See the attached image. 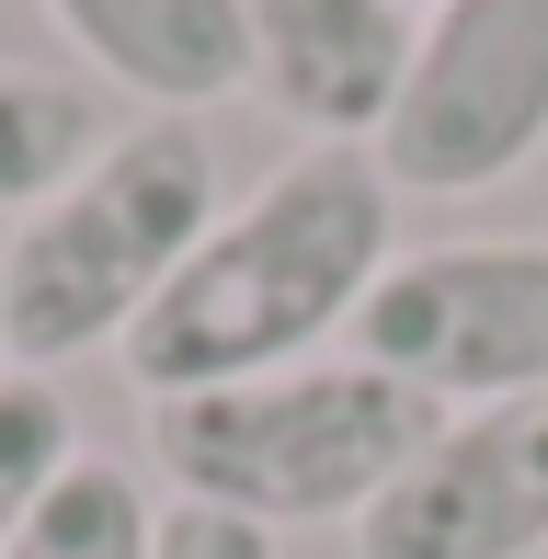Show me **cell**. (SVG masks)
I'll list each match as a JSON object with an SVG mask.
<instances>
[{"label":"cell","mask_w":548,"mask_h":559,"mask_svg":"<svg viewBox=\"0 0 548 559\" xmlns=\"http://www.w3.org/2000/svg\"><path fill=\"white\" fill-rule=\"evenodd\" d=\"M389 228H401V183H389L378 148H286L240 206H217L194 263L115 343L127 389L138 400H194V389L320 366V343L355 332L378 274L401 263Z\"/></svg>","instance_id":"6da1fadb"},{"label":"cell","mask_w":548,"mask_h":559,"mask_svg":"<svg viewBox=\"0 0 548 559\" xmlns=\"http://www.w3.org/2000/svg\"><path fill=\"white\" fill-rule=\"evenodd\" d=\"M217 138L194 115H138L0 240V320L12 366L46 377L69 354H104L148 320V297L194 263L217 228Z\"/></svg>","instance_id":"7a4b0ae2"},{"label":"cell","mask_w":548,"mask_h":559,"mask_svg":"<svg viewBox=\"0 0 548 559\" xmlns=\"http://www.w3.org/2000/svg\"><path fill=\"white\" fill-rule=\"evenodd\" d=\"M422 435H434V412L355 354L194 389V400H148V468L183 502L240 514L263 537L274 525H355L422 456Z\"/></svg>","instance_id":"3957f363"},{"label":"cell","mask_w":548,"mask_h":559,"mask_svg":"<svg viewBox=\"0 0 548 559\" xmlns=\"http://www.w3.org/2000/svg\"><path fill=\"white\" fill-rule=\"evenodd\" d=\"M355 366L401 377L422 412L548 400V240H434L355 309Z\"/></svg>","instance_id":"277c9868"},{"label":"cell","mask_w":548,"mask_h":559,"mask_svg":"<svg viewBox=\"0 0 548 559\" xmlns=\"http://www.w3.org/2000/svg\"><path fill=\"white\" fill-rule=\"evenodd\" d=\"M548 138V0H434L378 126L401 194H503Z\"/></svg>","instance_id":"5b68a950"},{"label":"cell","mask_w":548,"mask_h":559,"mask_svg":"<svg viewBox=\"0 0 548 559\" xmlns=\"http://www.w3.org/2000/svg\"><path fill=\"white\" fill-rule=\"evenodd\" d=\"M548 548V400H491L422 435L355 514V559H537Z\"/></svg>","instance_id":"8992f818"},{"label":"cell","mask_w":548,"mask_h":559,"mask_svg":"<svg viewBox=\"0 0 548 559\" xmlns=\"http://www.w3.org/2000/svg\"><path fill=\"white\" fill-rule=\"evenodd\" d=\"M412 0H240L252 92L297 126V148H378L412 81Z\"/></svg>","instance_id":"52a82bcc"},{"label":"cell","mask_w":548,"mask_h":559,"mask_svg":"<svg viewBox=\"0 0 548 559\" xmlns=\"http://www.w3.org/2000/svg\"><path fill=\"white\" fill-rule=\"evenodd\" d=\"M46 23L104 81H127L148 115H206L229 92H252L240 0H46Z\"/></svg>","instance_id":"ba28073f"},{"label":"cell","mask_w":548,"mask_h":559,"mask_svg":"<svg viewBox=\"0 0 548 559\" xmlns=\"http://www.w3.org/2000/svg\"><path fill=\"white\" fill-rule=\"evenodd\" d=\"M104 138H115V126L81 104V81H58V69H12V58H0V217H35V206H46V194H58Z\"/></svg>","instance_id":"9c48e42d"},{"label":"cell","mask_w":548,"mask_h":559,"mask_svg":"<svg viewBox=\"0 0 548 559\" xmlns=\"http://www.w3.org/2000/svg\"><path fill=\"white\" fill-rule=\"evenodd\" d=\"M148 537H160V502L138 491V468H115V456L81 445V468L35 502V525L12 537V559H148Z\"/></svg>","instance_id":"30bf717a"},{"label":"cell","mask_w":548,"mask_h":559,"mask_svg":"<svg viewBox=\"0 0 548 559\" xmlns=\"http://www.w3.org/2000/svg\"><path fill=\"white\" fill-rule=\"evenodd\" d=\"M81 468V423H69V400L46 389V377H0V559H12V537L35 525V502L58 491V479Z\"/></svg>","instance_id":"8fae6325"},{"label":"cell","mask_w":548,"mask_h":559,"mask_svg":"<svg viewBox=\"0 0 548 559\" xmlns=\"http://www.w3.org/2000/svg\"><path fill=\"white\" fill-rule=\"evenodd\" d=\"M148 559H274V537L240 525V514H206V502H171L160 537H148Z\"/></svg>","instance_id":"7c38bea8"},{"label":"cell","mask_w":548,"mask_h":559,"mask_svg":"<svg viewBox=\"0 0 548 559\" xmlns=\"http://www.w3.org/2000/svg\"><path fill=\"white\" fill-rule=\"evenodd\" d=\"M0 354H12V320H0ZM0 377H12V366H0Z\"/></svg>","instance_id":"4fadbf2b"},{"label":"cell","mask_w":548,"mask_h":559,"mask_svg":"<svg viewBox=\"0 0 548 559\" xmlns=\"http://www.w3.org/2000/svg\"><path fill=\"white\" fill-rule=\"evenodd\" d=\"M412 12H434V0H412Z\"/></svg>","instance_id":"5bb4252c"}]
</instances>
